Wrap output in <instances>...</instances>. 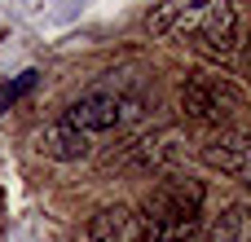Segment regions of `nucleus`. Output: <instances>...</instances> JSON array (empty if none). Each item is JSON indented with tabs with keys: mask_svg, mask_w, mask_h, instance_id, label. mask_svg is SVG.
I'll list each match as a JSON object with an SVG mask.
<instances>
[{
	"mask_svg": "<svg viewBox=\"0 0 251 242\" xmlns=\"http://www.w3.org/2000/svg\"><path fill=\"white\" fill-rule=\"evenodd\" d=\"M146 26L154 40H199L212 57L238 48V13L229 0H163Z\"/></svg>",
	"mask_w": 251,
	"mask_h": 242,
	"instance_id": "1",
	"label": "nucleus"
},
{
	"mask_svg": "<svg viewBox=\"0 0 251 242\" xmlns=\"http://www.w3.org/2000/svg\"><path fill=\"white\" fill-rule=\"evenodd\" d=\"M84 242H146V225L132 207H101L84 225Z\"/></svg>",
	"mask_w": 251,
	"mask_h": 242,
	"instance_id": "6",
	"label": "nucleus"
},
{
	"mask_svg": "<svg viewBox=\"0 0 251 242\" xmlns=\"http://www.w3.org/2000/svg\"><path fill=\"white\" fill-rule=\"evenodd\" d=\"M128 115H132V106H128L124 97H115V93H88V97H79V101L62 115V123L79 128L84 137H97V132L119 128Z\"/></svg>",
	"mask_w": 251,
	"mask_h": 242,
	"instance_id": "4",
	"label": "nucleus"
},
{
	"mask_svg": "<svg viewBox=\"0 0 251 242\" xmlns=\"http://www.w3.org/2000/svg\"><path fill=\"white\" fill-rule=\"evenodd\" d=\"M212 242H251V212L247 207H229V212L216 220Z\"/></svg>",
	"mask_w": 251,
	"mask_h": 242,
	"instance_id": "8",
	"label": "nucleus"
},
{
	"mask_svg": "<svg viewBox=\"0 0 251 242\" xmlns=\"http://www.w3.org/2000/svg\"><path fill=\"white\" fill-rule=\"evenodd\" d=\"M203 185L190 176H168L150 190L141 225H146V242H190L199 220H203Z\"/></svg>",
	"mask_w": 251,
	"mask_h": 242,
	"instance_id": "2",
	"label": "nucleus"
},
{
	"mask_svg": "<svg viewBox=\"0 0 251 242\" xmlns=\"http://www.w3.org/2000/svg\"><path fill=\"white\" fill-rule=\"evenodd\" d=\"M181 110L190 119H199V123H225V119L247 110V97L225 75H194L181 88Z\"/></svg>",
	"mask_w": 251,
	"mask_h": 242,
	"instance_id": "3",
	"label": "nucleus"
},
{
	"mask_svg": "<svg viewBox=\"0 0 251 242\" xmlns=\"http://www.w3.org/2000/svg\"><path fill=\"white\" fill-rule=\"evenodd\" d=\"M199 154H203V163H207V168H216V172H225V176L243 181V185L251 190V137L221 132V137H216V141H207Z\"/></svg>",
	"mask_w": 251,
	"mask_h": 242,
	"instance_id": "5",
	"label": "nucleus"
},
{
	"mask_svg": "<svg viewBox=\"0 0 251 242\" xmlns=\"http://www.w3.org/2000/svg\"><path fill=\"white\" fill-rule=\"evenodd\" d=\"M35 79H40V71H22L13 84H4V88H0V101H4V106H9V101H18L22 93H31V88H35Z\"/></svg>",
	"mask_w": 251,
	"mask_h": 242,
	"instance_id": "9",
	"label": "nucleus"
},
{
	"mask_svg": "<svg viewBox=\"0 0 251 242\" xmlns=\"http://www.w3.org/2000/svg\"><path fill=\"white\" fill-rule=\"evenodd\" d=\"M35 150L44 154V159H57V163H75V159H84L88 150H93V137H84L79 128H71V123H49L40 137H35Z\"/></svg>",
	"mask_w": 251,
	"mask_h": 242,
	"instance_id": "7",
	"label": "nucleus"
}]
</instances>
